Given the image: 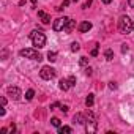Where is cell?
<instances>
[{"label":"cell","mask_w":134,"mask_h":134,"mask_svg":"<svg viewBox=\"0 0 134 134\" xmlns=\"http://www.w3.org/2000/svg\"><path fill=\"white\" fill-rule=\"evenodd\" d=\"M118 30H120V33L128 35V33L132 30V21H131L128 16H121L120 21H118Z\"/></svg>","instance_id":"obj_2"},{"label":"cell","mask_w":134,"mask_h":134,"mask_svg":"<svg viewBox=\"0 0 134 134\" xmlns=\"http://www.w3.org/2000/svg\"><path fill=\"white\" fill-rule=\"evenodd\" d=\"M90 5H92V0H87V2H85V3H84V5H82V8H84V10H85V8H88V7H90Z\"/></svg>","instance_id":"obj_22"},{"label":"cell","mask_w":134,"mask_h":134,"mask_svg":"<svg viewBox=\"0 0 134 134\" xmlns=\"http://www.w3.org/2000/svg\"><path fill=\"white\" fill-rule=\"evenodd\" d=\"M32 8H36V0H32Z\"/></svg>","instance_id":"obj_31"},{"label":"cell","mask_w":134,"mask_h":134,"mask_svg":"<svg viewBox=\"0 0 134 134\" xmlns=\"http://www.w3.org/2000/svg\"><path fill=\"white\" fill-rule=\"evenodd\" d=\"M73 121L77 123V125H84V123L87 121V115H84V114H76L74 118H73Z\"/></svg>","instance_id":"obj_8"},{"label":"cell","mask_w":134,"mask_h":134,"mask_svg":"<svg viewBox=\"0 0 134 134\" xmlns=\"http://www.w3.org/2000/svg\"><path fill=\"white\" fill-rule=\"evenodd\" d=\"M30 40H32L33 46H35L36 49H41V47H44V44H46V35H44L41 30H33V32L30 33Z\"/></svg>","instance_id":"obj_1"},{"label":"cell","mask_w":134,"mask_h":134,"mask_svg":"<svg viewBox=\"0 0 134 134\" xmlns=\"http://www.w3.org/2000/svg\"><path fill=\"white\" fill-rule=\"evenodd\" d=\"M93 103H95V95H93V93H90V95L85 98V106H87V107H92V106H93Z\"/></svg>","instance_id":"obj_13"},{"label":"cell","mask_w":134,"mask_h":134,"mask_svg":"<svg viewBox=\"0 0 134 134\" xmlns=\"http://www.w3.org/2000/svg\"><path fill=\"white\" fill-rule=\"evenodd\" d=\"M73 129L70 126H58V134H70Z\"/></svg>","instance_id":"obj_14"},{"label":"cell","mask_w":134,"mask_h":134,"mask_svg":"<svg viewBox=\"0 0 134 134\" xmlns=\"http://www.w3.org/2000/svg\"><path fill=\"white\" fill-rule=\"evenodd\" d=\"M109 88H110V90H115V88H117V84H115V82H109Z\"/></svg>","instance_id":"obj_23"},{"label":"cell","mask_w":134,"mask_h":134,"mask_svg":"<svg viewBox=\"0 0 134 134\" xmlns=\"http://www.w3.org/2000/svg\"><path fill=\"white\" fill-rule=\"evenodd\" d=\"M60 110L66 114V112H68V106H66V104H60Z\"/></svg>","instance_id":"obj_21"},{"label":"cell","mask_w":134,"mask_h":134,"mask_svg":"<svg viewBox=\"0 0 134 134\" xmlns=\"http://www.w3.org/2000/svg\"><path fill=\"white\" fill-rule=\"evenodd\" d=\"M87 62H88V58H87V57H81V65H85Z\"/></svg>","instance_id":"obj_24"},{"label":"cell","mask_w":134,"mask_h":134,"mask_svg":"<svg viewBox=\"0 0 134 134\" xmlns=\"http://www.w3.org/2000/svg\"><path fill=\"white\" fill-rule=\"evenodd\" d=\"M58 87H60V90L66 92V90H70V88H71V84H70L68 79H62V81L58 82Z\"/></svg>","instance_id":"obj_9"},{"label":"cell","mask_w":134,"mask_h":134,"mask_svg":"<svg viewBox=\"0 0 134 134\" xmlns=\"http://www.w3.org/2000/svg\"><path fill=\"white\" fill-rule=\"evenodd\" d=\"M104 57H106V60H112L114 58V51L112 49H106V52H104Z\"/></svg>","instance_id":"obj_15"},{"label":"cell","mask_w":134,"mask_h":134,"mask_svg":"<svg viewBox=\"0 0 134 134\" xmlns=\"http://www.w3.org/2000/svg\"><path fill=\"white\" fill-rule=\"evenodd\" d=\"M19 55L21 57H25V58H32V60H43V57H41V54L38 52V51H35V49H22L21 52H19Z\"/></svg>","instance_id":"obj_4"},{"label":"cell","mask_w":134,"mask_h":134,"mask_svg":"<svg viewBox=\"0 0 134 134\" xmlns=\"http://www.w3.org/2000/svg\"><path fill=\"white\" fill-rule=\"evenodd\" d=\"M73 2H77V0H73Z\"/></svg>","instance_id":"obj_34"},{"label":"cell","mask_w":134,"mask_h":134,"mask_svg":"<svg viewBox=\"0 0 134 134\" xmlns=\"http://www.w3.org/2000/svg\"><path fill=\"white\" fill-rule=\"evenodd\" d=\"M40 76H41L44 81H51V79H54V76H55V70L52 68V66H43L41 71H40Z\"/></svg>","instance_id":"obj_5"},{"label":"cell","mask_w":134,"mask_h":134,"mask_svg":"<svg viewBox=\"0 0 134 134\" xmlns=\"http://www.w3.org/2000/svg\"><path fill=\"white\" fill-rule=\"evenodd\" d=\"M128 5H129L131 8H134V0H128Z\"/></svg>","instance_id":"obj_28"},{"label":"cell","mask_w":134,"mask_h":134,"mask_svg":"<svg viewBox=\"0 0 134 134\" xmlns=\"http://www.w3.org/2000/svg\"><path fill=\"white\" fill-rule=\"evenodd\" d=\"M8 96H11L13 99H19V98H21V90H19V87H10V88H8Z\"/></svg>","instance_id":"obj_7"},{"label":"cell","mask_w":134,"mask_h":134,"mask_svg":"<svg viewBox=\"0 0 134 134\" xmlns=\"http://www.w3.org/2000/svg\"><path fill=\"white\" fill-rule=\"evenodd\" d=\"M68 21H70V18H58V19H55L54 21V25H52V29L55 30V32H62V30H65V27H66V24H68Z\"/></svg>","instance_id":"obj_6"},{"label":"cell","mask_w":134,"mask_h":134,"mask_svg":"<svg viewBox=\"0 0 134 134\" xmlns=\"http://www.w3.org/2000/svg\"><path fill=\"white\" fill-rule=\"evenodd\" d=\"M79 49H81V46H79V43H73V44H71V51H73V52H77Z\"/></svg>","instance_id":"obj_19"},{"label":"cell","mask_w":134,"mask_h":134,"mask_svg":"<svg viewBox=\"0 0 134 134\" xmlns=\"http://www.w3.org/2000/svg\"><path fill=\"white\" fill-rule=\"evenodd\" d=\"M68 3H70V0H65V2L62 3V7H68Z\"/></svg>","instance_id":"obj_29"},{"label":"cell","mask_w":134,"mask_h":134,"mask_svg":"<svg viewBox=\"0 0 134 134\" xmlns=\"http://www.w3.org/2000/svg\"><path fill=\"white\" fill-rule=\"evenodd\" d=\"M38 18L43 21V24H49L51 22V16L47 13H44V11H38Z\"/></svg>","instance_id":"obj_11"},{"label":"cell","mask_w":134,"mask_h":134,"mask_svg":"<svg viewBox=\"0 0 134 134\" xmlns=\"http://www.w3.org/2000/svg\"><path fill=\"white\" fill-rule=\"evenodd\" d=\"M47 60H49V62H55V60H57V54H55L54 51H52V52L49 51V52H47Z\"/></svg>","instance_id":"obj_16"},{"label":"cell","mask_w":134,"mask_h":134,"mask_svg":"<svg viewBox=\"0 0 134 134\" xmlns=\"http://www.w3.org/2000/svg\"><path fill=\"white\" fill-rule=\"evenodd\" d=\"M74 27H76V21L70 19V21H68V24H66V27H65V30H63V32H66V33H71V32L74 30Z\"/></svg>","instance_id":"obj_12"},{"label":"cell","mask_w":134,"mask_h":134,"mask_svg":"<svg viewBox=\"0 0 134 134\" xmlns=\"http://www.w3.org/2000/svg\"><path fill=\"white\" fill-rule=\"evenodd\" d=\"M85 74H88V76L92 74V68H90V66H87V68H85Z\"/></svg>","instance_id":"obj_26"},{"label":"cell","mask_w":134,"mask_h":134,"mask_svg":"<svg viewBox=\"0 0 134 134\" xmlns=\"http://www.w3.org/2000/svg\"><path fill=\"white\" fill-rule=\"evenodd\" d=\"M33 96H35V92H33V90H27V93H25V99H27V101H32Z\"/></svg>","instance_id":"obj_17"},{"label":"cell","mask_w":134,"mask_h":134,"mask_svg":"<svg viewBox=\"0 0 134 134\" xmlns=\"http://www.w3.org/2000/svg\"><path fill=\"white\" fill-rule=\"evenodd\" d=\"M128 49H129V47H128L126 44H123V47H121V52H128Z\"/></svg>","instance_id":"obj_27"},{"label":"cell","mask_w":134,"mask_h":134,"mask_svg":"<svg viewBox=\"0 0 134 134\" xmlns=\"http://www.w3.org/2000/svg\"><path fill=\"white\" fill-rule=\"evenodd\" d=\"M101 2H103V3H106V5H109V3L112 2V0H101Z\"/></svg>","instance_id":"obj_32"},{"label":"cell","mask_w":134,"mask_h":134,"mask_svg":"<svg viewBox=\"0 0 134 134\" xmlns=\"http://www.w3.org/2000/svg\"><path fill=\"white\" fill-rule=\"evenodd\" d=\"M132 30H134V22H132Z\"/></svg>","instance_id":"obj_33"},{"label":"cell","mask_w":134,"mask_h":134,"mask_svg":"<svg viewBox=\"0 0 134 134\" xmlns=\"http://www.w3.org/2000/svg\"><path fill=\"white\" fill-rule=\"evenodd\" d=\"M68 81H70L71 87H74V85H76V77H74V76H70V77H68Z\"/></svg>","instance_id":"obj_20"},{"label":"cell","mask_w":134,"mask_h":134,"mask_svg":"<svg viewBox=\"0 0 134 134\" xmlns=\"http://www.w3.org/2000/svg\"><path fill=\"white\" fill-rule=\"evenodd\" d=\"M90 29H92V22H88V21H84V22L79 24V32H82V33L88 32Z\"/></svg>","instance_id":"obj_10"},{"label":"cell","mask_w":134,"mask_h":134,"mask_svg":"<svg viewBox=\"0 0 134 134\" xmlns=\"http://www.w3.org/2000/svg\"><path fill=\"white\" fill-rule=\"evenodd\" d=\"M96 128H98L96 117L92 112H88L87 114V121H85V129H87V132H96Z\"/></svg>","instance_id":"obj_3"},{"label":"cell","mask_w":134,"mask_h":134,"mask_svg":"<svg viewBox=\"0 0 134 134\" xmlns=\"http://www.w3.org/2000/svg\"><path fill=\"white\" fill-rule=\"evenodd\" d=\"M51 123H52V126H60V118H57V117H54L52 120H51Z\"/></svg>","instance_id":"obj_18"},{"label":"cell","mask_w":134,"mask_h":134,"mask_svg":"<svg viewBox=\"0 0 134 134\" xmlns=\"http://www.w3.org/2000/svg\"><path fill=\"white\" fill-rule=\"evenodd\" d=\"M92 55H93V57H95V55H98V44H96V47L92 51Z\"/></svg>","instance_id":"obj_25"},{"label":"cell","mask_w":134,"mask_h":134,"mask_svg":"<svg viewBox=\"0 0 134 134\" xmlns=\"http://www.w3.org/2000/svg\"><path fill=\"white\" fill-rule=\"evenodd\" d=\"M58 106H60V104H58V103H54V104H52V106H51V109H55V107H58Z\"/></svg>","instance_id":"obj_30"}]
</instances>
